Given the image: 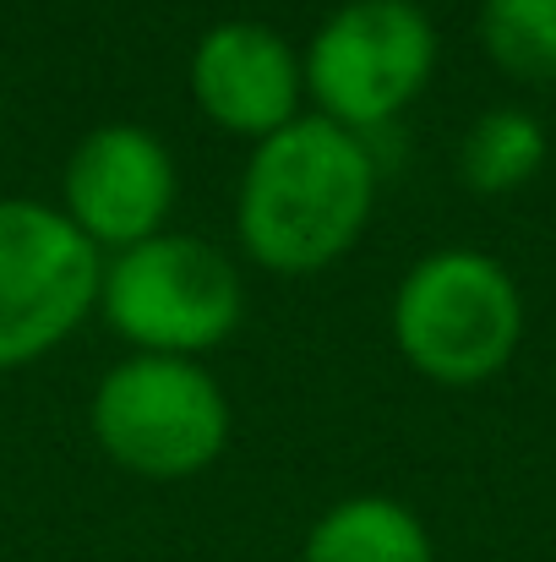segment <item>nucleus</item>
<instances>
[{"mask_svg":"<svg viewBox=\"0 0 556 562\" xmlns=\"http://www.w3.org/2000/svg\"><path fill=\"white\" fill-rule=\"evenodd\" d=\"M376 181L382 165L366 137L306 110L284 132L251 143L235 191V235L262 273H322L366 235Z\"/></svg>","mask_w":556,"mask_h":562,"instance_id":"1","label":"nucleus"},{"mask_svg":"<svg viewBox=\"0 0 556 562\" xmlns=\"http://www.w3.org/2000/svg\"><path fill=\"white\" fill-rule=\"evenodd\" d=\"M393 345L442 387L491 382L524 339V295L513 273L469 246L420 257L393 290Z\"/></svg>","mask_w":556,"mask_h":562,"instance_id":"2","label":"nucleus"},{"mask_svg":"<svg viewBox=\"0 0 556 562\" xmlns=\"http://www.w3.org/2000/svg\"><path fill=\"white\" fill-rule=\"evenodd\" d=\"M99 312L110 334L132 345V356L196 361L240 328L246 284L213 240L164 229L143 246L104 257Z\"/></svg>","mask_w":556,"mask_h":562,"instance_id":"3","label":"nucleus"},{"mask_svg":"<svg viewBox=\"0 0 556 562\" xmlns=\"http://www.w3.org/2000/svg\"><path fill=\"white\" fill-rule=\"evenodd\" d=\"M88 415L99 448L143 481L202 475L229 448L224 382L181 356H126L99 376Z\"/></svg>","mask_w":556,"mask_h":562,"instance_id":"4","label":"nucleus"},{"mask_svg":"<svg viewBox=\"0 0 556 562\" xmlns=\"http://www.w3.org/2000/svg\"><path fill=\"white\" fill-rule=\"evenodd\" d=\"M306 99L322 121L382 132L436 71V22L420 0H344L322 16L306 55Z\"/></svg>","mask_w":556,"mask_h":562,"instance_id":"5","label":"nucleus"},{"mask_svg":"<svg viewBox=\"0 0 556 562\" xmlns=\"http://www.w3.org/2000/svg\"><path fill=\"white\" fill-rule=\"evenodd\" d=\"M104 251L49 202L0 196V372L66 345L99 306Z\"/></svg>","mask_w":556,"mask_h":562,"instance_id":"6","label":"nucleus"},{"mask_svg":"<svg viewBox=\"0 0 556 562\" xmlns=\"http://www.w3.org/2000/svg\"><path fill=\"white\" fill-rule=\"evenodd\" d=\"M175 196H181L175 154L164 148L159 132L132 121L93 126L71 148L60 176V213L110 257L164 235Z\"/></svg>","mask_w":556,"mask_h":562,"instance_id":"7","label":"nucleus"},{"mask_svg":"<svg viewBox=\"0 0 556 562\" xmlns=\"http://www.w3.org/2000/svg\"><path fill=\"white\" fill-rule=\"evenodd\" d=\"M191 99L218 132L262 143L306 115L300 49L262 22H218L191 49Z\"/></svg>","mask_w":556,"mask_h":562,"instance_id":"8","label":"nucleus"},{"mask_svg":"<svg viewBox=\"0 0 556 562\" xmlns=\"http://www.w3.org/2000/svg\"><path fill=\"white\" fill-rule=\"evenodd\" d=\"M300 562H436V547L415 508L361 492V497L333 503L311 525Z\"/></svg>","mask_w":556,"mask_h":562,"instance_id":"9","label":"nucleus"},{"mask_svg":"<svg viewBox=\"0 0 556 562\" xmlns=\"http://www.w3.org/2000/svg\"><path fill=\"white\" fill-rule=\"evenodd\" d=\"M541 165H546V126L513 104L475 115L458 143V176L475 196H513L541 176Z\"/></svg>","mask_w":556,"mask_h":562,"instance_id":"10","label":"nucleus"},{"mask_svg":"<svg viewBox=\"0 0 556 562\" xmlns=\"http://www.w3.org/2000/svg\"><path fill=\"white\" fill-rule=\"evenodd\" d=\"M480 49L513 82H556V0H480Z\"/></svg>","mask_w":556,"mask_h":562,"instance_id":"11","label":"nucleus"}]
</instances>
